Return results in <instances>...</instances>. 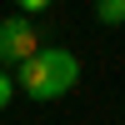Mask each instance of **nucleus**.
Listing matches in <instances>:
<instances>
[{
    "mask_svg": "<svg viewBox=\"0 0 125 125\" xmlns=\"http://www.w3.org/2000/svg\"><path fill=\"white\" fill-rule=\"evenodd\" d=\"M15 80H20V90H25L30 100H60V95H70L75 90V80H80V55L75 50H65V45H45L30 65H20L15 70Z\"/></svg>",
    "mask_w": 125,
    "mask_h": 125,
    "instance_id": "1",
    "label": "nucleus"
},
{
    "mask_svg": "<svg viewBox=\"0 0 125 125\" xmlns=\"http://www.w3.org/2000/svg\"><path fill=\"white\" fill-rule=\"evenodd\" d=\"M40 50H45V45H40V30L35 25H30V15H10V20H0V65H30V60H35L40 55Z\"/></svg>",
    "mask_w": 125,
    "mask_h": 125,
    "instance_id": "2",
    "label": "nucleus"
},
{
    "mask_svg": "<svg viewBox=\"0 0 125 125\" xmlns=\"http://www.w3.org/2000/svg\"><path fill=\"white\" fill-rule=\"evenodd\" d=\"M95 20L100 25H125V0H95Z\"/></svg>",
    "mask_w": 125,
    "mask_h": 125,
    "instance_id": "3",
    "label": "nucleus"
},
{
    "mask_svg": "<svg viewBox=\"0 0 125 125\" xmlns=\"http://www.w3.org/2000/svg\"><path fill=\"white\" fill-rule=\"evenodd\" d=\"M10 95H15V75H10L5 65H0V110L10 105Z\"/></svg>",
    "mask_w": 125,
    "mask_h": 125,
    "instance_id": "4",
    "label": "nucleus"
},
{
    "mask_svg": "<svg viewBox=\"0 0 125 125\" xmlns=\"http://www.w3.org/2000/svg\"><path fill=\"white\" fill-rule=\"evenodd\" d=\"M20 15H40V10H50V0H15Z\"/></svg>",
    "mask_w": 125,
    "mask_h": 125,
    "instance_id": "5",
    "label": "nucleus"
}]
</instances>
